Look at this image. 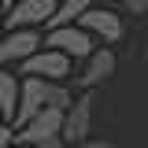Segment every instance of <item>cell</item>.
<instances>
[{
  "label": "cell",
  "mask_w": 148,
  "mask_h": 148,
  "mask_svg": "<svg viewBox=\"0 0 148 148\" xmlns=\"http://www.w3.org/2000/svg\"><path fill=\"white\" fill-rule=\"evenodd\" d=\"M59 8V0H15L11 11H4V26L8 30H41L48 26Z\"/></svg>",
  "instance_id": "obj_3"
},
{
  "label": "cell",
  "mask_w": 148,
  "mask_h": 148,
  "mask_svg": "<svg viewBox=\"0 0 148 148\" xmlns=\"http://www.w3.org/2000/svg\"><path fill=\"white\" fill-rule=\"evenodd\" d=\"M111 74H115V52H111V48H96V52L85 59L82 74H74V85H78V89H96L100 82H108Z\"/></svg>",
  "instance_id": "obj_9"
},
{
  "label": "cell",
  "mask_w": 148,
  "mask_h": 148,
  "mask_svg": "<svg viewBox=\"0 0 148 148\" xmlns=\"http://www.w3.org/2000/svg\"><path fill=\"white\" fill-rule=\"evenodd\" d=\"M0 37H4V11H0Z\"/></svg>",
  "instance_id": "obj_17"
},
{
  "label": "cell",
  "mask_w": 148,
  "mask_h": 148,
  "mask_svg": "<svg viewBox=\"0 0 148 148\" xmlns=\"http://www.w3.org/2000/svg\"><path fill=\"white\" fill-rule=\"evenodd\" d=\"M78 26L82 30H89L96 41H104V45H115V41H122V15H115L108 8H89L85 15L78 18Z\"/></svg>",
  "instance_id": "obj_7"
},
{
  "label": "cell",
  "mask_w": 148,
  "mask_h": 148,
  "mask_svg": "<svg viewBox=\"0 0 148 148\" xmlns=\"http://www.w3.org/2000/svg\"><path fill=\"white\" fill-rule=\"evenodd\" d=\"M45 108H48V104H45V78L26 74V78H22V92H18V111H15V122H11V126L22 130L34 115H41Z\"/></svg>",
  "instance_id": "obj_8"
},
{
  "label": "cell",
  "mask_w": 148,
  "mask_h": 148,
  "mask_svg": "<svg viewBox=\"0 0 148 148\" xmlns=\"http://www.w3.org/2000/svg\"><path fill=\"white\" fill-rule=\"evenodd\" d=\"M122 8L130 15H148V0H122Z\"/></svg>",
  "instance_id": "obj_14"
},
{
  "label": "cell",
  "mask_w": 148,
  "mask_h": 148,
  "mask_svg": "<svg viewBox=\"0 0 148 148\" xmlns=\"http://www.w3.org/2000/svg\"><path fill=\"white\" fill-rule=\"evenodd\" d=\"M67 148H111V141H82V145H67Z\"/></svg>",
  "instance_id": "obj_15"
},
{
  "label": "cell",
  "mask_w": 148,
  "mask_h": 148,
  "mask_svg": "<svg viewBox=\"0 0 148 148\" xmlns=\"http://www.w3.org/2000/svg\"><path fill=\"white\" fill-rule=\"evenodd\" d=\"M71 67H74V59L67 52H59V48H41L37 56H30V59L22 63V78L34 74V78H48V82H67V78H71Z\"/></svg>",
  "instance_id": "obj_6"
},
{
  "label": "cell",
  "mask_w": 148,
  "mask_h": 148,
  "mask_svg": "<svg viewBox=\"0 0 148 148\" xmlns=\"http://www.w3.org/2000/svg\"><path fill=\"white\" fill-rule=\"evenodd\" d=\"M145 63H148V37H145Z\"/></svg>",
  "instance_id": "obj_18"
},
{
  "label": "cell",
  "mask_w": 148,
  "mask_h": 148,
  "mask_svg": "<svg viewBox=\"0 0 148 148\" xmlns=\"http://www.w3.org/2000/svg\"><path fill=\"white\" fill-rule=\"evenodd\" d=\"M18 92H22V78H15L8 67H0V122H15Z\"/></svg>",
  "instance_id": "obj_10"
},
{
  "label": "cell",
  "mask_w": 148,
  "mask_h": 148,
  "mask_svg": "<svg viewBox=\"0 0 148 148\" xmlns=\"http://www.w3.org/2000/svg\"><path fill=\"white\" fill-rule=\"evenodd\" d=\"M89 8H92V0H59V8H56L52 22H48L45 30H52V26H71V22H78Z\"/></svg>",
  "instance_id": "obj_11"
},
{
  "label": "cell",
  "mask_w": 148,
  "mask_h": 148,
  "mask_svg": "<svg viewBox=\"0 0 148 148\" xmlns=\"http://www.w3.org/2000/svg\"><path fill=\"white\" fill-rule=\"evenodd\" d=\"M92 108H96L92 89H82V96L67 108V119H63V141H67V145L89 141V133H92Z\"/></svg>",
  "instance_id": "obj_5"
},
{
  "label": "cell",
  "mask_w": 148,
  "mask_h": 148,
  "mask_svg": "<svg viewBox=\"0 0 148 148\" xmlns=\"http://www.w3.org/2000/svg\"><path fill=\"white\" fill-rule=\"evenodd\" d=\"M41 48H45V34L41 30H8V34L0 37V67L26 63Z\"/></svg>",
  "instance_id": "obj_4"
},
{
  "label": "cell",
  "mask_w": 148,
  "mask_h": 148,
  "mask_svg": "<svg viewBox=\"0 0 148 148\" xmlns=\"http://www.w3.org/2000/svg\"><path fill=\"white\" fill-rule=\"evenodd\" d=\"M45 48H59V52H67L71 59H82L85 63L96 52V37L89 30H82L78 22H71V26H52L45 34Z\"/></svg>",
  "instance_id": "obj_2"
},
{
  "label": "cell",
  "mask_w": 148,
  "mask_h": 148,
  "mask_svg": "<svg viewBox=\"0 0 148 148\" xmlns=\"http://www.w3.org/2000/svg\"><path fill=\"white\" fill-rule=\"evenodd\" d=\"M11 148H37V145H11Z\"/></svg>",
  "instance_id": "obj_19"
},
{
  "label": "cell",
  "mask_w": 148,
  "mask_h": 148,
  "mask_svg": "<svg viewBox=\"0 0 148 148\" xmlns=\"http://www.w3.org/2000/svg\"><path fill=\"white\" fill-rule=\"evenodd\" d=\"M0 8H4V11H11V8H15V0H0Z\"/></svg>",
  "instance_id": "obj_16"
},
{
  "label": "cell",
  "mask_w": 148,
  "mask_h": 148,
  "mask_svg": "<svg viewBox=\"0 0 148 148\" xmlns=\"http://www.w3.org/2000/svg\"><path fill=\"white\" fill-rule=\"evenodd\" d=\"M63 119L67 111L45 108L41 115H34L22 130H15V145H37V148H67L63 141Z\"/></svg>",
  "instance_id": "obj_1"
},
{
  "label": "cell",
  "mask_w": 148,
  "mask_h": 148,
  "mask_svg": "<svg viewBox=\"0 0 148 148\" xmlns=\"http://www.w3.org/2000/svg\"><path fill=\"white\" fill-rule=\"evenodd\" d=\"M74 100H78V96L71 92V85H67V82H48V78H45V104H48V108L67 111Z\"/></svg>",
  "instance_id": "obj_12"
},
{
  "label": "cell",
  "mask_w": 148,
  "mask_h": 148,
  "mask_svg": "<svg viewBox=\"0 0 148 148\" xmlns=\"http://www.w3.org/2000/svg\"><path fill=\"white\" fill-rule=\"evenodd\" d=\"M11 145H15V126L0 122V148H11Z\"/></svg>",
  "instance_id": "obj_13"
}]
</instances>
